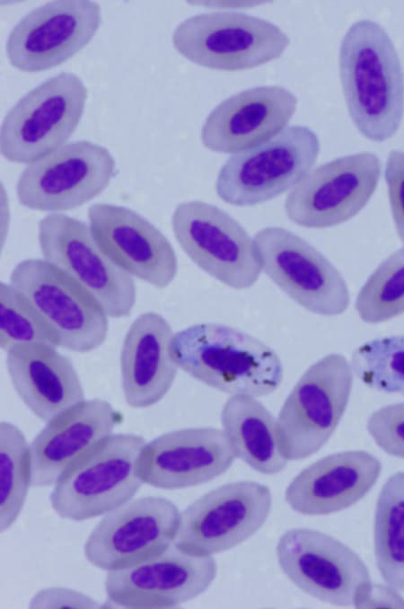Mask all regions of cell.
I'll return each mask as SVG.
<instances>
[{"mask_svg": "<svg viewBox=\"0 0 404 609\" xmlns=\"http://www.w3.org/2000/svg\"><path fill=\"white\" fill-rule=\"evenodd\" d=\"M338 58L342 91L357 130L374 142L391 138L404 112V74L391 39L379 23L357 21L345 33Z\"/></svg>", "mask_w": 404, "mask_h": 609, "instance_id": "cell-1", "label": "cell"}, {"mask_svg": "<svg viewBox=\"0 0 404 609\" xmlns=\"http://www.w3.org/2000/svg\"><path fill=\"white\" fill-rule=\"evenodd\" d=\"M171 352L189 375L232 395L266 396L283 380L282 361L273 349L225 324L198 323L177 331Z\"/></svg>", "mask_w": 404, "mask_h": 609, "instance_id": "cell-2", "label": "cell"}, {"mask_svg": "<svg viewBox=\"0 0 404 609\" xmlns=\"http://www.w3.org/2000/svg\"><path fill=\"white\" fill-rule=\"evenodd\" d=\"M145 440L134 433L111 434L76 459L50 494L53 510L80 522L106 515L128 502L142 486L136 473Z\"/></svg>", "mask_w": 404, "mask_h": 609, "instance_id": "cell-3", "label": "cell"}, {"mask_svg": "<svg viewBox=\"0 0 404 609\" xmlns=\"http://www.w3.org/2000/svg\"><path fill=\"white\" fill-rule=\"evenodd\" d=\"M353 378L351 364L338 353L321 357L302 375L277 419L288 461L307 458L329 441L347 410Z\"/></svg>", "mask_w": 404, "mask_h": 609, "instance_id": "cell-4", "label": "cell"}, {"mask_svg": "<svg viewBox=\"0 0 404 609\" xmlns=\"http://www.w3.org/2000/svg\"><path fill=\"white\" fill-rule=\"evenodd\" d=\"M320 153V141L306 126H290L268 141L230 156L215 190L225 203L249 207L267 202L296 186Z\"/></svg>", "mask_w": 404, "mask_h": 609, "instance_id": "cell-5", "label": "cell"}, {"mask_svg": "<svg viewBox=\"0 0 404 609\" xmlns=\"http://www.w3.org/2000/svg\"><path fill=\"white\" fill-rule=\"evenodd\" d=\"M172 42L188 60L215 70L257 67L281 57L290 39L278 26L247 13L224 11L191 16L174 30Z\"/></svg>", "mask_w": 404, "mask_h": 609, "instance_id": "cell-6", "label": "cell"}, {"mask_svg": "<svg viewBox=\"0 0 404 609\" xmlns=\"http://www.w3.org/2000/svg\"><path fill=\"white\" fill-rule=\"evenodd\" d=\"M87 89L79 76L62 72L22 96L7 112L0 151L9 162L30 164L58 149L76 128Z\"/></svg>", "mask_w": 404, "mask_h": 609, "instance_id": "cell-7", "label": "cell"}, {"mask_svg": "<svg viewBox=\"0 0 404 609\" xmlns=\"http://www.w3.org/2000/svg\"><path fill=\"white\" fill-rule=\"evenodd\" d=\"M10 284L32 304L59 347L86 353L105 341L108 314L83 287L44 259H27L12 270Z\"/></svg>", "mask_w": 404, "mask_h": 609, "instance_id": "cell-8", "label": "cell"}, {"mask_svg": "<svg viewBox=\"0 0 404 609\" xmlns=\"http://www.w3.org/2000/svg\"><path fill=\"white\" fill-rule=\"evenodd\" d=\"M171 225L186 255L221 283L246 289L259 279L262 268L254 239L218 207L198 200L180 203Z\"/></svg>", "mask_w": 404, "mask_h": 609, "instance_id": "cell-9", "label": "cell"}, {"mask_svg": "<svg viewBox=\"0 0 404 609\" xmlns=\"http://www.w3.org/2000/svg\"><path fill=\"white\" fill-rule=\"evenodd\" d=\"M262 270L290 298L315 314L343 313L350 303L338 269L319 250L296 234L268 226L254 236Z\"/></svg>", "mask_w": 404, "mask_h": 609, "instance_id": "cell-10", "label": "cell"}, {"mask_svg": "<svg viewBox=\"0 0 404 609\" xmlns=\"http://www.w3.org/2000/svg\"><path fill=\"white\" fill-rule=\"evenodd\" d=\"M115 172V160L106 147L75 141L28 164L17 181L16 194L27 208L61 213L101 194Z\"/></svg>", "mask_w": 404, "mask_h": 609, "instance_id": "cell-11", "label": "cell"}, {"mask_svg": "<svg viewBox=\"0 0 404 609\" xmlns=\"http://www.w3.org/2000/svg\"><path fill=\"white\" fill-rule=\"evenodd\" d=\"M43 259L90 292L111 318L127 316L136 299L131 275L98 247L90 225L63 213H50L38 225Z\"/></svg>", "mask_w": 404, "mask_h": 609, "instance_id": "cell-12", "label": "cell"}, {"mask_svg": "<svg viewBox=\"0 0 404 609\" xmlns=\"http://www.w3.org/2000/svg\"><path fill=\"white\" fill-rule=\"evenodd\" d=\"M272 505L264 484L242 481L222 485L195 500L181 514L174 544L211 556L242 543L266 522Z\"/></svg>", "mask_w": 404, "mask_h": 609, "instance_id": "cell-13", "label": "cell"}, {"mask_svg": "<svg viewBox=\"0 0 404 609\" xmlns=\"http://www.w3.org/2000/svg\"><path fill=\"white\" fill-rule=\"evenodd\" d=\"M381 176V162L371 152L344 155L323 163L293 188L285 201L288 218L303 227L327 228L357 215L368 203Z\"/></svg>", "mask_w": 404, "mask_h": 609, "instance_id": "cell-14", "label": "cell"}, {"mask_svg": "<svg viewBox=\"0 0 404 609\" xmlns=\"http://www.w3.org/2000/svg\"><path fill=\"white\" fill-rule=\"evenodd\" d=\"M276 552L282 571L294 586L330 605H355L359 592L371 582L363 560L321 531L291 529L280 537Z\"/></svg>", "mask_w": 404, "mask_h": 609, "instance_id": "cell-15", "label": "cell"}, {"mask_svg": "<svg viewBox=\"0 0 404 609\" xmlns=\"http://www.w3.org/2000/svg\"><path fill=\"white\" fill-rule=\"evenodd\" d=\"M180 521L178 508L165 498L128 501L97 524L84 543V556L107 571L135 566L169 548Z\"/></svg>", "mask_w": 404, "mask_h": 609, "instance_id": "cell-16", "label": "cell"}, {"mask_svg": "<svg viewBox=\"0 0 404 609\" xmlns=\"http://www.w3.org/2000/svg\"><path fill=\"white\" fill-rule=\"evenodd\" d=\"M101 23V7L92 1L60 0L24 16L6 41L10 64L34 73L69 59L92 39Z\"/></svg>", "mask_w": 404, "mask_h": 609, "instance_id": "cell-17", "label": "cell"}, {"mask_svg": "<svg viewBox=\"0 0 404 609\" xmlns=\"http://www.w3.org/2000/svg\"><path fill=\"white\" fill-rule=\"evenodd\" d=\"M215 575L212 556L191 554L172 543L139 564L108 571L105 590L110 603L124 608L173 607L205 592Z\"/></svg>", "mask_w": 404, "mask_h": 609, "instance_id": "cell-18", "label": "cell"}, {"mask_svg": "<svg viewBox=\"0 0 404 609\" xmlns=\"http://www.w3.org/2000/svg\"><path fill=\"white\" fill-rule=\"evenodd\" d=\"M88 218L98 247L119 268L158 288L173 281L176 253L149 220L133 209L109 203L91 206Z\"/></svg>", "mask_w": 404, "mask_h": 609, "instance_id": "cell-19", "label": "cell"}, {"mask_svg": "<svg viewBox=\"0 0 404 609\" xmlns=\"http://www.w3.org/2000/svg\"><path fill=\"white\" fill-rule=\"evenodd\" d=\"M236 455L224 430L189 428L145 443L136 473L143 483L176 490L200 485L224 473Z\"/></svg>", "mask_w": 404, "mask_h": 609, "instance_id": "cell-20", "label": "cell"}, {"mask_svg": "<svg viewBox=\"0 0 404 609\" xmlns=\"http://www.w3.org/2000/svg\"><path fill=\"white\" fill-rule=\"evenodd\" d=\"M297 99L279 85L238 93L207 116L200 138L207 149L237 154L262 144L281 132L296 110Z\"/></svg>", "mask_w": 404, "mask_h": 609, "instance_id": "cell-21", "label": "cell"}, {"mask_svg": "<svg viewBox=\"0 0 404 609\" xmlns=\"http://www.w3.org/2000/svg\"><path fill=\"white\" fill-rule=\"evenodd\" d=\"M121 414L102 399L84 400L60 413L30 444L31 486L49 487L66 469L112 434Z\"/></svg>", "mask_w": 404, "mask_h": 609, "instance_id": "cell-22", "label": "cell"}, {"mask_svg": "<svg viewBox=\"0 0 404 609\" xmlns=\"http://www.w3.org/2000/svg\"><path fill=\"white\" fill-rule=\"evenodd\" d=\"M381 462L363 450L322 457L300 472L285 490L294 511L324 516L346 509L363 499L375 484Z\"/></svg>", "mask_w": 404, "mask_h": 609, "instance_id": "cell-23", "label": "cell"}, {"mask_svg": "<svg viewBox=\"0 0 404 609\" xmlns=\"http://www.w3.org/2000/svg\"><path fill=\"white\" fill-rule=\"evenodd\" d=\"M173 335L154 312L140 314L129 326L120 351L121 386L129 407L154 405L171 389L179 368L171 352Z\"/></svg>", "mask_w": 404, "mask_h": 609, "instance_id": "cell-24", "label": "cell"}, {"mask_svg": "<svg viewBox=\"0 0 404 609\" xmlns=\"http://www.w3.org/2000/svg\"><path fill=\"white\" fill-rule=\"evenodd\" d=\"M5 363L16 393L42 421L48 422L85 400L73 363L55 347L17 345L6 352Z\"/></svg>", "mask_w": 404, "mask_h": 609, "instance_id": "cell-25", "label": "cell"}, {"mask_svg": "<svg viewBox=\"0 0 404 609\" xmlns=\"http://www.w3.org/2000/svg\"><path fill=\"white\" fill-rule=\"evenodd\" d=\"M221 423L236 455L264 474L280 472L287 464L278 440L277 420L255 396L232 395L224 404Z\"/></svg>", "mask_w": 404, "mask_h": 609, "instance_id": "cell-26", "label": "cell"}, {"mask_svg": "<svg viewBox=\"0 0 404 609\" xmlns=\"http://www.w3.org/2000/svg\"><path fill=\"white\" fill-rule=\"evenodd\" d=\"M374 555L385 583L404 590V472L392 474L376 503L373 525Z\"/></svg>", "mask_w": 404, "mask_h": 609, "instance_id": "cell-27", "label": "cell"}, {"mask_svg": "<svg viewBox=\"0 0 404 609\" xmlns=\"http://www.w3.org/2000/svg\"><path fill=\"white\" fill-rule=\"evenodd\" d=\"M31 486L30 445L21 429L0 424V531H6L22 512Z\"/></svg>", "mask_w": 404, "mask_h": 609, "instance_id": "cell-28", "label": "cell"}, {"mask_svg": "<svg viewBox=\"0 0 404 609\" xmlns=\"http://www.w3.org/2000/svg\"><path fill=\"white\" fill-rule=\"evenodd\" d=\"M356 310L362 321L372 324L404 313V247L367 278L356 296Z\"/></svg>", "mask_w": 404, "mask_h": 609, "instance_id": "cell-29", "label": "cell"}, {"mask_svg": "<svg viewBox=\"0 0 404 609\" xmlns=\"http://www.w3.org/2000/svg\"><path fill=\"white\" fill-rule=\"evenodd\" d=\"M354 374L369 388L404 395V335L377 338L356 348Z\"/></svg>", "mask_w": 404, "mask_h": 609, "instance_id": "cell-30", "label": "cell"}, {"mask_svg": "<svg viewBox=\"0 0 404 609\" xmlns=\"http://www.w3.org/2000/svg\"><path fill=\"white\" fill-rule=\"evenodd\" d=\"M21 344L58 348V340L29 300L10 283L0 284V348Z\"/></svg>", "mask_w": 404, "mask_h": 609, "instance_id": "cell-31", "label": "cell"}, {"mask_svg": "<svg viewBox=\"0 0 404 609\" xmlns=\"http://www.w3.org/2000/svg\"><path fill=\"white\" fill-rule=\"evenodd\" d=\"M366 428L383 452L404 459V402L373 411L367 419Z\"/></svg>", "mask_w": 404, "mask_h": 609, "instance_id": "cell-32", "label": "cell"}, {"mask_svg": "<svg viewBox=\"0 0 404 609\" xmlns=\"http://www.w3.org/2000/svg\"><path fill=\"white\" fill-rule=\"evenodd\" d=\"M385 181L395 226L404 243V152L392 150L385 166Z\"/></svg>", "mask_w": 404, "mask_h": 609, "instance_id": "cell-33", "label": "cell"}, {"mask_svg": "<svg viewBox=\"0 0 404 609\" xmlns=\"http://www.w3.org/2000/svg\"><path fill=\"white\" fill-rule=\"evenodd\" d=\"M31 608H97L99 604L89 596L66 587H48L39 591L30 603Z\"/></svg>", "mask_w": 404, "mask_h": 609, "instance_id": "cell-34", "label": "cell"}, {"mask_svg": "<svg viewBox=\"0 0 404 609\" xmlns=\"http://www.w3.org/2000/svg\"><path fill=\"white\" fill-rule=\"evenodd\" d=\"M354 606L357 608H404V599L398 590L387 584L369 582L359 592Z\"/></svg>", "mask_w": 404, "mask_h": 609, "instance_id": "cell-35", "label": "cell"}]
</instances>
